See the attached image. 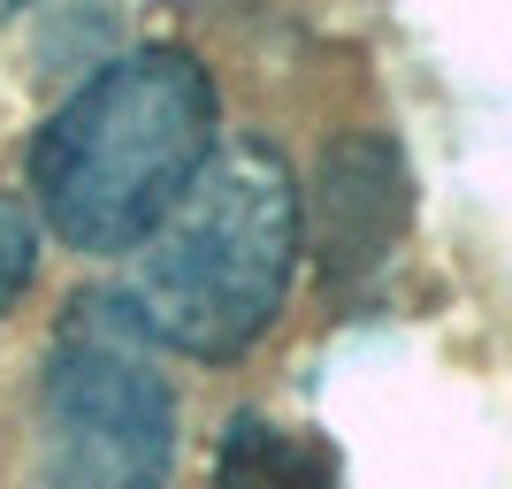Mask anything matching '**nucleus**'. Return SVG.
<instances>
[{"instance_id": "20e7f679", "label": "nucleus", "mask_w": 512, "mask_h": 489, "mask_svg": "<svg viewBox=\"0 0 512 489\" xmlns=\"http://www.w3.org/2000/svg\"><path fill=\"white\" fill-rule=\"evenodd\" d=\"M306 237L329 283H352L367 268H383L398 230L413 214V176L390 130H344L314 161V192H299Z\"/></svg>"}, {"instance_id": "39448f33", "label": "nucleus", "mask_w": 512, "mask_h": 489, "mask_svg": "<svg viewBox=\"0 0 512 489\" xmlns=\"http://www.w3.org/2000/svg\"><path fill=\"white\" fill-rule=\"evenodd\" d=\"M214 489H344L337 444L321 428H283L268 413H230L214 444Z\"/></svg>"}, {"instance_id": "423d86ee", "label": "nucleus", "mask_w": 512, "mask_h": 489, "mask_svg": "<svg viewBox=\"0 0 512 489\" xmlns=\"http://www.w3.org/2000/svg\"><path fill=\"white\" fill-rule=\"evenodd\" d=\"M31 268H39V222H31V207H23L16 192H0V321H8V306L23 298Z\"/></svg>"}, {"instance_id": "f03ea898", "label": "nucleus", "mask_w": 512, "mask_h": 489, "mask_svg": "<svg viewBox=\"0 0 512 489\" xmlns=\"http://www.w3.org/2000/svg\"><path fill=\"white\" fill-rule=\"evenodd\" d=\"M299 253H306V207L291 153L260 130H237L214 146L199 184L123 260V276L107 291L153 352L230 367L283 321Z\"/></svg>"}, {"instance_id": "f257e3e1", "label": "nucleus", "mask_w": 512, "mask_h": 489, "mask_svg": "<svg viewBox=\"0 0 512 489\" xmlns=\"http://www.w3.org/2000/svg\"><path fill=\"white\" fill-rule=\"evenodd\" d=\"M222 146L214 69L176 39H138L107 54L62 107L31 130L23 184L31 222L62 237V253L130 260L169 207L199 184Z\"/></svg>"}, {"instance_id": "7ed1b4c3", "label": "nucleus", "mask_w": 512, "mask_h": 489, "mask_svg": "<svg viewBox=\"0 0 512 489\" xmlns=\"http://www.w3.org/2000/svg\"><path fill=\"white\" fill-rule=\"evenodd\" d=\"M184 413L115 291H77L46 337L23 421V489H169Z\"/></svg>"}]
</instances>
